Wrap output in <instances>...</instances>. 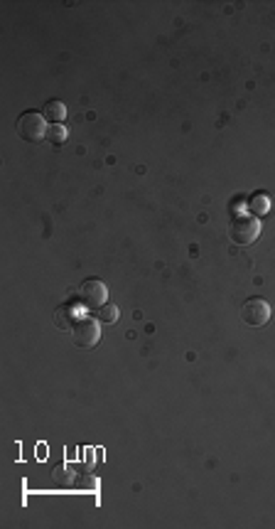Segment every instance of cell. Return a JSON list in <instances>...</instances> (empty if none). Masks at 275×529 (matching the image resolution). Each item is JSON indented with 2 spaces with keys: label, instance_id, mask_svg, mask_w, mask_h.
<instances>
[{
  "label": "cell",
  "instance_id": "6da1fadb",
  "mask_svg": "<svg viewBox=\"0 0 275 529\" xmlns=\"http://www.w3.org/2000/svg\"><path fill=\"white\" fill-rule=\"evenodd\" d=\"M47 118L37 111H25L23 116L15 123V131L23 141L27 143H39L42 138H47Z\"/></svg>",
  "mask_w": 275,
  "mask_h": 529
},
{
  "label": "cell",
  "instance_id": "7a4b0ae2",
  "mask_svg": "<svg viewBox=\"0 0 275 529\" xmlns=\"http://www.w3.org/2000/svg\"><path fill=\"white\" fill-rule=\"evenodd\" d=\"M261 237V222L258 217H234L229 224V239L236 247H251Z\"/></svg>",
  "mask_w": 275,
  "mask_h": 529
},
{
  "label": "cell",
  "instance_id": "3957f363",
  "mask_svg": "<svg viewBox=\"0 0 275 529\" xmlns=\"http://www.w3.org/2000/svg\"><path fill=\"white\" fill-rule=\"evenodd\" d=\"M72 337L74 345L82 347V350H91L94 345H98L101 340V328L96 325V318H77V323L72 325Z\"/></svg>",
  "mask_w": 275,
  "mask_h": 529
},
{
  "label": "cell",
  "instance_id": "277c9868",
  "mask_svg": "<svg viewBox=\"0 0 275 529\" xmlns=\"http://www.w3.org/2000/svg\"><path fill=\"white\" fill-rule=\"evenodd\" d=\"M241 318L251 328L268 325V320H271V303L266 298H248L241 306Z\"/></svg>",
  "mask_w": 275,
  "mask_h": 529
},
{
  "label": "cell",
  "instance_id": "5b68a950",
  "mask_svg": "<svg viewBox=\"0 0 275 529\" xmlns=\"http://www.w3.org/2000/svg\"><path fill=\"white\" fill-rule=\"evenodd\" d=\"M79 296H82V303L87 308H101L103 303H106L108 298V288L106 283L101 281V278H87V281L82 283V288H79Z\"/></svg>",
  "mask_w": 275,
  "mask_h": 529
},
{
  "label": "cell",
  "instance_id": "8992f818",
  "mask_svg": "<svg viewBox=\"0 0 275 529\" xmlns=\"http://www.w3.org/2000/svg\"><path fill=\"white\" fill-rule=\"evenodd\" d=\"M42 116L52 123H64V116H67V106L59 99H49L47 104L42 106Z\"/></svg>",
  "mask_w": 275,
  "mask_h": 529
},
{
  "label": "cell",
  "instance_id": "52a82bcc",
  "mask_svg": "<svg viewBox=\"0 0 275 529\" xmlns=\"http://www.w3.org/2000/svg\"><path fill=\"white\" fill-rule=\"evenodd\" d=\"M248 209H251L256 217H263V214L271 212V197H268V194H263V192L253 194L251 202H248Z\"/></svg>",
  "mask_w": 275,
  "mask_h": 529
},
{
  "label": "cell",
  "instance_id": "ba28073f",
  "mask_svg": "<svg viewBox=\"0 0 275 529\" xmlns=\"http://www.w3.org/2000/svg\"><path fill=\"white\" fill-rule=\"evenodd\" d=\"M118 318H121V311L116 306H111V303H103L101 308H96V320L103 323V325H113Z\"/></svg>",
  "mask_w": 275,
  "mask_h": 529
},
{
  "label": "cell",
  "instance_id": "9c48e42d",
  "mask_svg": "<svg viewBox=\"0 0 275 529\" xmlns=\"http://www.w3.org/2000/svg\"><path fill=\"white\" fill-rule=\"evenodd\" d=\"M67 138H69V128L64 126V123H52V126L47 128V141L54 143V146L64 143Z\"/></svg>",
  "mask_w": 275,
  "mask_h": 529
},
{
  "label": "cell",
  "instance_id": "30bf717a",
  "mask_svg": "<svg viewBox=\"0 0 275 529\" xmlns=\"http://www.w3.org/2000/svg\"><path fill=\"white\" fill-rule=\"evenodd\" d=\"M52 480L57 483V485H72L74 483V473L72 468H67L64 463H59V466H54L52 471Z\"/></svg>",
  "mask_w": 275,
  "mask_h": 529
},
{
  "label": "cell",
  "instance_id": "8fae6325",
  "mask_svg": "<svg viewBox=\"0 0 275 529\" xmlns=\"http://www.w3.org/2000/svg\"><path fill=\"white\" fill-rule=\"evenodd\" d=\"M37 456H39V458H44V456H47V448H44V446H39V448H37Z\"/></svg>",
  "mask_w": 275,
  "mask_h": 529
}]
</instances>
